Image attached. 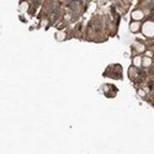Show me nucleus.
<instances>
[{
    "mask_svg": "<svg viewBox=\"0 0 154 154\" xmlns=\"http://www.w3.org/2000/svg\"><path fill=\"white\" fill-rule=\"evenodd\" d=\"M143 33L147 37H153L154 36V22L148 21L143 25Z\"/></svg>",
    "mask_w": 154,
    "mask_h": 154,
    "instance_id": "nucleus-1",
    "label": "nucleus"
},
{
    "mask_svg": "<svg viewBox=\"0 0 154 154\" xmlns=\"http://www.w3.org/2000/svg\"><path fill=\"white\" fill-rule=\"evenodd\" d=\"M144 17V14H143V11H140V10H136L132 12V19L134 21H140Z\"/></svg>",
    "mask_w": 154,
    "mask_h": 154,
    "instance_id": "nucleus-2",
    "label": "nucleus"
},
{
    "mask_svg": "<svg viewBox=\"0 0 154 154\" xmlns=\"http://www.w3.org/2000/svg\"><path fill=\"white\" fill-rule=\"evenodd\" d=\"M139 29H140V23H139V21H133V22H131V25H130V30H131L132 32H138Z\"/></svg>",
    "mask_w": 154,
    "mask_h": 154,
    "instance_id": "nucleus-3",
    "label": "nucleus"
},
{
    "mask_svg": "<svg viewBox=\"0 0 154 154\" xmlns=\"http://www.w3.org/2000/svg\"><path fill=\"white\" fill-rule=\"evenodd\" d=\"M142 66L143 67H150L152 66V58L150 57H146L142 59Z\"/></svg>",
    "mask_w": 154,
    "mask_h": 154,
    "instance_id": "nucleus-4",
    "label": "nucleus"
},
{
    "mask_svg": "<svg viewBox=\"0 0 154 154\" xmlns=\"http://www.w3.org/2000/svg\"><path fill=\"white\" fill-rule=\"evenodd\" d=\"M133 66H134L136 68H138V67L142 66V58H140L139 56L134 57V59H133Z\"/></svg>",
    "mask_w": 154,
    "mask_h": 154,
    "instance_id": "nucleus-5",
    "label": "nucleus"
},
{
    "mask_svg": "<svg viewBox=\"0 0 154 154\" xmlns=\"http://www.w3.org/2000/svg\"><path fill=\"white\" fill-rule=\"evenodd\" d=\"M134 46H136V48H137L138 52H143V51L146 49L144 45H142V43H134Z\"/></svg>",
    "mask_w": 154,
    "mask_h": 154,
    "instance_id": "nucleus-6",
    "label": "nucleus"
},
{
    "mask_svg": "<svg viewBox=\"0 0 154 154\" xmlns=\"http://www.w3.org/2000/svg\"><path fill=\"white\" fill-rule=\"evenodd\" d=\"M146 54H147V57H152V52H149V51H147Z\"/></svg>",
    "mask_w": 154,
    "mask_h": 154,
    "instance_id": "nucleus-7",
    "label": "nucleus"
},
{
    "mask_svg": "<svg viewBox=\"0 0 154 154\" xmlns=\"http://www.w3.org/2000/svg\"><path fill=\"white\" fill-rule=\"evenodd\" d=\"M138 93H139V95H140V96H144V91H143V90H139Z\"/></svg>",
    "mask_w": 154,
    "mask_h": 154,
    "instance_id": "nucleus-8",
    "label": "nucleus"
}]
</instances>
